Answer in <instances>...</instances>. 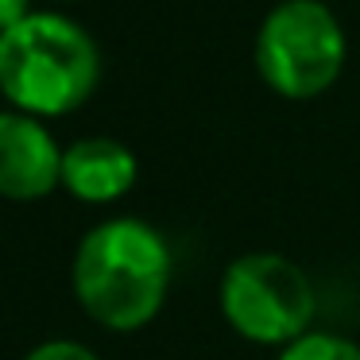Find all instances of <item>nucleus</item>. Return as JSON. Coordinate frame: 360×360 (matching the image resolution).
Returning <instances> with one entry per match:
<instances>
[{
    "label": "nucleus",
    "instance_id": "obj_6",
    "mask_svg": "<svg viewBox=\"0 0 360 360\" xmlns=\"http://www.w3.org/2000/svg\"><path fill=\"white\" fill-rule=\"evenodd\" d=\"M136 174H140L136 155L112 136H86L63 151V186L78 202H120L136 186Z\"/></svg>",
    "mask_w": 360,
    "mask_h": 360
},
{
    "label": "nucleus",
    "instance_id": "obj_1",
    "mask_svg": "<svg viewBox=\"0 0 360 360\" xmlns=\"http://www.w3.org/2000/svg\"><path fill=\"white\" fill-rule=\"evenodd\" d=\"M171 267V248L155 225L140 217L101 221L74 252V298L97 326L136 333L163 310Z\"/></svg>",
    "mask_w": 360,
    "mask_h": 360
},
{
    "label": "nucleus",
    "instance_id": "obj_9",
    "mask_svg": "<svg viewBox=\"0 0 360 360\" xmlns=\"http://www.w3.org/2000/svg\"><path fill=\"white\" fill-rule=\"evenodd\" d=\"M24 16H32L27 12V0H0V35L8 32V27H16Z\"/></svg>",
    "mask_w": 360,
    "mask_h": 360
},
{
    "label": "nucleus",
    "instance_id": "obj_3",
    "mask_svg": "<svg viewBox=\"0 0 360 360\" xmlns=\"http://www.w3.org/2000/svg\"><path fill=\"white\" fill-rule=\"evenodd\" d=\"M221 318L256 345H279L310 333L318 314L314 283L295 259L279 252H244L225 267L217 287Z\"/></svg>",
    "mask_w": 360,
    "mask_h": 360
},
{
    "label": "nucleus",
    "instance_id": "obj_5",
    "mask_svg": "<svg viewBox=\"0 0 360 360\" xmlns=\"http://www.w3.org/2000/svg\"><path fill=\"white\" fill-rule=\"evenodd\" d=\"M63 151L39 117L20 109L0 112V198L39 202L63 186Z\"/></svg>",
    "mask_w": 360,
    "mask_h": 360
},
{
    "label": "nucleus",
    "instance_id": "obj_2",
    "mask_svg": "<svg viewBox=\"0 0 360 360\" xmlns=\"http://www.w3.org/2000/svg\"><path fill=\"white\" fill-rule=\"evenodd\" d=\"M97 78V43L58 12H32L0 35V94L27 117L43 120L82 109Z\"/></svg>",
    "mask_w": 360,
    "mask_h": 360
},
{
    "label": "nucleus",
    "instance_id": "obj_8",
    "mask_svg": "<svg viewBox=\"0 0 360 360\" xmlns=\"http://www.w3.org/2000/svg\"><path fill=\"white\" fill-rule=\"evenodd\" d=\"M24 360H101L89 345L70 341V337H55V341H43L27 352Z\"/></svg>",
    "mask_w": 360,
    "mask_h": 360
},
{
    "label": "nucleus",
    "instance_id": "obj_7",
    "mask_svg": "<svg viewBox=\"0 0 360 360\" xmlns=\"http://www.w3.org/2000/svg\"><path fill=\"white\" fill-rule=\"evenodd\" d=\"M275 360H360V345L341 333H314L310 329L306 337L279 349Z\"/></svg>",
    "mask_w": 360,
    "mask_h": 360
},
{
    "label": "nucleus",
    "instance_id": "obj_4",
    "mask_svg": "<svg viewBox=\"0 0 360 360\" xmlns=\"http://www.w3.org/2000/svg\"><path fill=\"white\" fill-rule=\"evenodd\" d=\"M345 66V32L321 0H283L256 35V70L279 97L310 101Z\"/></svg>",
    "mask_w": 360,
    "mask_h": 360
}]
</instances>
